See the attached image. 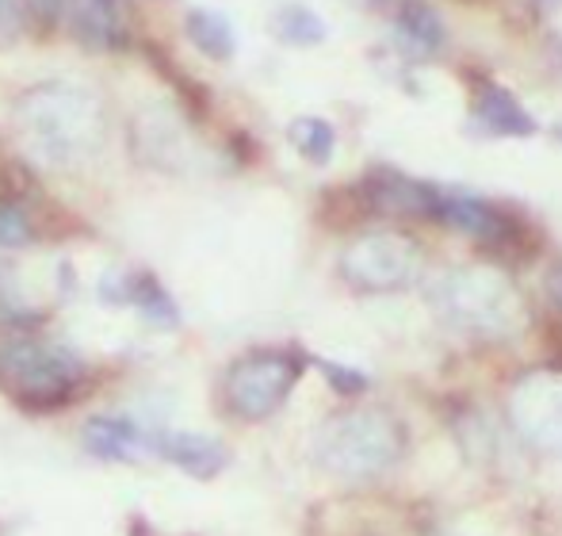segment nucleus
<instances>
[{"instance_id":"nucleus-18","label":"nucleus","mask_w":562,"mask_h":536,"mask_svg":"<svg viewBox=\"0 0 562 536\" xmlns=\"http://www.w3.org/2000/svg\"><path fill=\"white\" fill-rule=\"evenodd\" d=\"M131 303H138L142 314H149L154 322H165V326L177 322V303L165 295V288L154 280V276H134V299Z\"/></svg>"},{"instance_id":"nucleus-7","label":"nucleus","mask_w":562,"mask_h":536,"mask_svg":"<svg viewBox=\"0 0 562 536\" xmlns=\"http://www.w3.org/2000/svg\"><path fill=\"white\" fill-rule=\"evenodd\" d=\"M513 429L543 453H562V372H532L509 395Z\"/></svg>"},{"instance_id":"nucleus-6","label":"nucleus","mask_w":562,"mask_h":536,"mask_svg":"<svg viewBox=\"0 0 562 536\" xmlns=\"http://www.w3.org/2000/svg\"><path fill=\"white\" fill-rule=\"evenodd\" d=\"M425 254L417 249L414 238L394 231H375L356 238L352 246L340 254V276L352 283L356 291H406L422 280Z\"/></svg>"},{"instance_id":"nucleus-3","label":"nucleus","mask_w":562,"mask_h":536,"mask_svg":"<svg viewBox=\"0 0 562 536\" xmlns=\"http://www.w3.org/2000/svg\"><path fill=\"white\" fill-rule=\"evenodd\" d=\"M429 303L463 334L513 337L525 326V299L497 268H448L429 283Z\"/></svg>"},{"instance_id":"nucleus-14","label":"nucleus","mask_w":562,"mask_h":536,"mask_svg":"<svg viewBox=\"0 0 562 536\" xmlns=\"http://www.w3.org/2000/svg\"><path fill=\"white\" fill-rule=\"evenodd\" d=\"M394 35H398L402 46H406L409 54H417V58H432V54H440L448 43L445 20H440L429 4H422V0L398 4V12H394Z\"/></svg>"},{"instance_id":"nucleus-8","label":"nucleus","mask_w":562,"mask_h":536,"mask_svg":"<svg viewBox=\"0 0 562 536\" xmlns=\"http://www.w3.org/2000/svg\"><path fill=\"white\" fill-rule=\"evenodd\" d=\"M432 219H440L451 231L467 234L474 242H509L513 223L509 215L494 208L490 200L463 188H437V203H432Z\"/></svg>"},{"instance_id":"nucleus-24","label":"nucleus","mask_w":562,"mask_h":536,"mask_svg":"<svg viewBox=\"0 0 562 536\" xmlns=\"http://www.w3.org/2000/svg\"><path fill=\"white\" fill-rule=\"evenodd\" d=\"M548 291H551V299H555V306L562 311V261L551 268V276H548Z\"/></svg>"},{"instance_id":"nucleus-9","label":"nucleus","mask_w":562,"mask_h":536,"mask_svg":"<svg viewBox=\"0 0 562 536\" xmlns=\"http://www.w3.org/2000/svg\"><path fill=\"white\" fill-rule=\"evenodd\" d=\"M131 138H134V149H138L142 161L157 165V169H180L188 157L184 123H180L177 112L165 104L142 108V112L134 115Z\"/></svg>"},{"instance_id":"nucleus-4","label":"nucleus","mask_w":562,"mask_h":536,"mask_svg":"<svg viewBox=\"0 0 562 536\" xmlns=\"http://www.w3.org/2000/svg\"><path fill=\"white\" fill-rule=\"evenodd\" d=\"M81 376L85 365L66 345L35 342V337H15L0 345V388L31 406H50L74 395Z\"/></svg>"},{"instance_id":"nucleus-23","label":"nucleus","mask_w":562,"mask_h":536,"mask_svg":"<svg viewBox=\"0 0 562 536\" xmlns=\"http://www.w3.org/2000/svg\"><path fill=\"white\" fill-rule=\"evenodd\" d=\"M20 314H23L20 295H15L12 280H8V276L0 272V322H8V319H20Z\"/></svg>"},{"instance_id":"nucleus-10","label":"nucleus","mask_w":562,"mask_h":536,"mask_svg":"<svg viewBox=\"0 0 562 536\" xmlns=\"http://www.w3.org/2000/svg\"><path fill=\"white\" fill-rule=\"evenodd\" d=\"M471 120H474V127L494 134V138H532V134L540 131L532 112H528L509 89H502V85H494V81L479 85V92H474V100H471Z\"/></svg>"},{"instance_id":"nucleus-13","label":"nucleus","mask_w":562,"mask_h":536,"mask_svg":"<svg viewBox=\"0 0 562 536\" xmlns=\"http://www.w3.org/2000/svg\"><path fill=\"white\" fill-rule=\"evenodd\" d=\"M157 456H165L195 479H211L226 468V448L215 437H203V433H161Z\"/></svg>"},{"instance_id":"nucleus-21","label":"nucleus","mask_w":562,"mask_h":536,"mask_svg":"<svg viewBox=\"0 0 562 536\" xmlns=\"http://www.w3.org/2000/svg\"><path fill=\"white\" fill-rule=\"evenodd\" d=\"M322 372H326V380L334 383L340 395H360L363 388H368V376H360L356 368H340V365H322Z\"/></svg>"},{"instance_id":"nucleus-1","label":"nucleus","mask_w":562,"mask_h":536,"mask_svg":"<svg viewBox=\"0 0 562 536\" xmlns=\"http://www.w3.org/2000/svg\"><path fill=\"white\" fill-rule=\"evenodd\" d=\"M12 127L27 157L50 169H74L100 154L108 138L104 100L69 81H46L12 104Z\"/></svg>"},{"instance_id":"nucleus-19","label":"nucleus","mask_w":562,"mask_h":536,"mask_svg":"<svg viewBox=\"0 0 562 536\" xmlns=\"http://www.w3.org/2000/svg\"><path fill=\"white\" fill-rule=\"evenodd\" d=\"M31 242V219L20 203L12 200H0V246L15 249V246H27Z\"/></svg>"},{"instance_id":"nucleus-12","label":"nucleus","mask_w":562,"mask_h":536,"mask_svg":"<svg viewBox=\"0 0 562 536\" xmlns=\"http://www.w3.org/2000/svg\"><path fill=\"white\" fill-rule=\"evenodd\" d=\"M85 448L100 460H134L142 453H157V437L126 417H92L85 425Z\"/></svg>"},{"instance_id":"nucleus-20","label":"nucleus","mask_w":562,"mask_h":536,"mask_svg":"<svg viewBox=\"0 0 562 536\" xmlns=\"http://www.w3.org/2000/svg\"><path fill=\"white\" fill-rule=\"evenodd\" d=\"M23 20H27L23 0H0V46H12L23 35Z\"/></svg>"},{"instance_id":"nucleus-17","label":"nucleus","mask_w":562,"mask_h":536,"mask_svg":"<svg viewBox=\"0 0 562 536\" xmlns=\"http://www.w3.org/2000/svg\"><path fill=\"white\" fill-rule=\"evenodd\" d=\"M291 146H295L306 161L326 165L329 157H334V149H337L334 123L322 120V115H303V120L291 123Z\"/></svg>"},{"instance_id":"nucleus-2","label":"nucleus","mask_w":562,"mask_h":536,"mask_svg":"<svg viewBox=\"0 0 562 536\" xmlns=\"http://www.w3.org/2000/svg\"><path fill=\"white\" fill-rule=\"evenodd\" d=\"M406 453V429L383 406H348L322 422L314 460L337 479H375Z\"/></svg>"},{"instance_id":"nucleus-11","label":"nucleus","mask_w":562,"mask_h":536,"mask_svg":"<svg viewBox=\"0 0 562 536\" xmlns=\"http://www.w3.org/2000/svg\"><path fill=\"white\" fill-rule=\"evenodd\" d=\"M69 23H74V35L97 51L123 46L131 31L123 0H69Z\"/></svg>"},{"instance_id":"nucleus-15","label":"nucleus","mask_w":562,"mask_h":536,"mask_svg":"<svg viewBox=\"0 0 562 536\" xmlns=\"http://www.w3.org/2000/svg\"><path fill=\"white\" fill-rule=\"evenodd\" d=\"M184 31H188V38L195 43V51L207 54L211 62H229V58H234V27H229L226 15L211 12V8H195V12H188Z\"/></svg>"},{"instance_id":"nucleus-5","label":"nucleus","mask_w":562,"mask_h":536,"mask_svg":"<svg viewBox=\"0 0 562 536\" xmlns=\"http://www.w3.org/2000/svg\"><path fill=\"white\" fill-rule=\"evenodd\" d=\"M303 376V360L295 353L283 349H257L234 360L223 380V395L229 414L245 417V422H260V417L276 414L288 402L291 388Z\"/></svg>"},{"instance_id":"nucleus-22","label":"nucleus","mask_w":562,"mask_h":536,"mask_svg":"<svg viewBox=\"0 0 562 536\" xmlns=\"http://www.w3.org/2000/svg\"><path fill=\"white\" fill-rule=\"evenodd\" d=\"M23 4H27V20L35 23L38 31H50L54 23H58L66 0H23Z\"/></svg>"},{"instance_id":"nucleus-16","label":"nucleus","mask_w":562,"mask_h":536,"mask_svg":"<svg viewBox=\"0 0 562 536\" xmlns=\"http://www.w3.org/2000/svg\"><path fill=\"white\" fill-rule=\"evenodd\" d=\"M272 27H276V38L288 46H318V43H326V35H329L326 20L306 4H283L280 12H276Z\"/></svg>"}]
</instances>
